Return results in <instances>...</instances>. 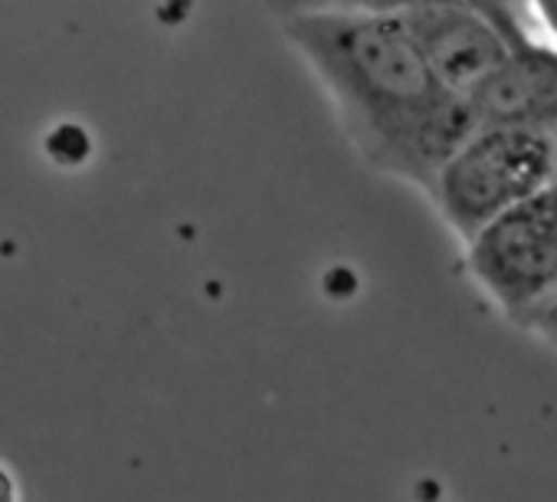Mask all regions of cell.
I'll return each mask as SVG.
<instances>
[{"label":"cell","mask_w":557,"mask_h":502,"mask_svg":"<svg viewBox=\"0 0 557 502\" xmlns=\"http://www.w3.org/2000/svg\"><path fill=\"white\" fill-rule=\"evenodd\" d=\"M0 502H17V482L8 466H0Z\"/></svg>","instance_id":"cell-8"},{"label":"cell","mask_w":557,"mask_h":502,"mask_svg":"<svg viewBox=\"0 0 557 502\" xmlns=\"http://www.w3.org/2000/svg\"><path fill=\"white\" fill-rule=\"evenodd\" d=\"M557 181V135L482 125L440 171L430 204L462 246L502 213L547 194Z\"/></svg>","instance_id":"cell-2"},{"label":"cell","mask_w":557,"mask_h":502,"mask_svg":"<svg viewBox=\"0 0 557 502\" xmlns=\"http://www.w3.org/2000/svg\"><path fill=\"white\" fill-rule=\"evenodd\" d=\"M472 115L479 128L518 125L557 135V47L547 40H534L528 24L521 21L511 34V50L505 63L472 99Z\"/></svg>","instance_id":"cell-5"},{"label":"cell","mask_w":557,"mask_h":502,"mask_svg":"<svg viewBox=\"0 0 557 502\" xmlns=\"http://www.w3.org/2000/svg\"><path fill=\"white\" fill-rule=\"evenodd\" d=\"M278 30L332 102L355 155L430 197L479 122L433 76L394 4L289 8Z\"/></svg>","instance_id":"cell-1"},{"label":"cell","mask_w":557,"mask_h":502,"mask_svg":"<svg viewBox=\"0 0 557 502\" xmlns=\"http://www.w3.org/2000/svg\"><path fill=\"white\" fill-rule=\"evenodd\" d=\"M528 14L537 21V27L544 30L547 44L557 47V0H537V4H528Z\"/></svg>","instance_id":"cell-7"},{"label":"cell","mask_w":557,"mask_h":502,"mask_svg":"<svg viewBox=\"0 0 557 502\" xmlns=\"http://www.w3.org/2000/svg\"><path fill=\"white\" fill-rule=\"evenodd\" d=\"M521 332H528V335L541 339L544 345L557 348V296H554L544 309H537V313L521 326Z\"/></svg>","instance_id":"cell-6"},{"label":"cell","mask_w":557,"mask_h":502,"mask_svg":"<svg viewBox=\"0 0 557 502\" xmlns=\"http://www.w3.org/2000/svg\"><path fill=\"white\" fill-rule=\"evenodd\" d=\"M550 194H554V200H557V181H554V187H550Z\"/></svg>","instance_id":"cell-9"},{"label":"cell","mask_w":557,"mask_h":502,"mask_svg":"<svg viewBox=\"0 0 557 502\" xmlns=\"http://www.w3.org/2000/svg\"><path fill=\"white\" fill-rule=\"evenodd\" d=\"M394 14L423 53L433 76L472 106L511 50L524 4L492 0H394Z\"/></svg>","instance_id":"cell-4"},{"label":"cell","mask_w":557,"mask_h":502,"mask_svg":"<svg viewBox=\"0 0 557 502\" xmlns=\"http://www.w3.org/2000/svg\"><path fill=\"white\" fill-rule=\"evenodd\" d=\"M475 290L518 329L557 296V200L541 194L466 243Z\"/></svg>","instance_id":"cell-3"}]
</instances>
